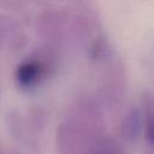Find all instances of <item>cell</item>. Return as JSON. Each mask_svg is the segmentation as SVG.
Listing matches in <instances>:
<instances>
[{
  "label": "cell",
  "instance_id": "5",
  "mask_svg": "<svg viewBox=\"0 0 154 154\" xmlns=\"http://www.w3.org/2000/svg\"><path fill=\"white\" fill-rule=\"evenodd\" d=\"M37 48L61 60L66 46V26L64 8L46 7L41 10L36 17Z\"/></svg>",
  "mask_w": 154,
  "mask_h": 154
},
{
  "label": "cell",
  "instance_id": "3",
  "mask_svg": "<svg viewBox=\"0 0 154 154\" xmlns=\"http://www.w3.org/2000/svg\"><path fill=\"white\" fill-rule=\"evenodd\" d=\"M97 99L109 112L123 109L128 95V70L123 58L112 49L99 63Z\"/></svg>",
  "mask_w": 154,
  "mask_h": 154
},
{
  "label": "cell",
  "instance_id": "10",
  "mask_svg": "<svg viewBox=\"0 0 154 154\" xmlns=\"http://www.w3.org/2000/svg\"><path fill=\"white\" fill-rule=\"evenodd\" d=\"M0 154H5V153H4V148H2V144H1V142H0Z\"/></svg>",
  "mask_w": 154,
  "mask_h": 154
},
{
  "label": "cell",
  "instance_id": "9",
  "mask_svg": "<svg viewBox=\"0 0 154 154\" xmlns=\"http://www.w3.org/2000/svg\"><path fill=\"white\" fill-rule=\"evenodd\" d=\"M93 154H128L124 143L109 134H107L97 144Z\"/></svg>",
  "mask_w": 154,
  "mask_h": 154
},
{
  "label": "cell",
  "instance_id": "7",
  "mask_svg": "<svg viewBox=\"0 0 154 154\" xmlns=\"http://www.w3.org/2000/svg\"><path fill=\"white\" fill-rule=\"evenodd\" d=\"M25 38L20 24L13 17L0 13V55L19 51L25 45Z\"/></svg>",
  "mask_w": 154,
  "mask_h": 154
},
{
  "label": "cell",
  "instance_id": "11",
  "mask_svg": "<svg viewBox=\"0 0 154 154\" xmlns=\"http://www.w3.org/2000/svg\"><path fill=\"white\" fill-rule=\"evenodd\" d=\"M143 154H154V152H153V150H149V149H148V150H147V152H144Z\"/></svg>",
  "mask_w": 154,
  "mask_h": 154
},
{
  "label": "cell",
  "instance_id": "8",
  "mask_svg": "<svg viewBox=\"0 0 154 154\" xmlns=\"http://www.w3.org/2000/svg\"><path fill=\"white\" fill-rule=\"evenodd\" d=\"M140 108L143 119V136L148 149L154 152V91L143 90L140 101Z\"/></svg>",
  "mask_w": 154,
  "mask_h": 154
},
{
  "label": "cell",
  "instance_id": "2",
  "mask_svg": "<svg viewBox=\"0 0 154 154\" xmlns=\"http://www.w3.org/2000/svg\"><path fill=\"white\" fill-rule=\"evenodd\" d=\"M64 14L67 48L87 54L105 34L97 5L91 1L70 2L64 8Z\"/></svg>",
  "mask_w": 154,
  "mask_h": 154
},
{
  "label": "cell",
  "instance_id": "4",
  "mask_svg": "<svg viewBox=\"0 0 154 154\" xmlns=\"http://www.w3.org/2000/svg\"><path fill=\"white\" fill-rule=\"evenodd\" d=\"M60 61L61 60L35 47L32 52L17 64L13 72L14 84L22 91H32L57 73Z\"/></svg>",
  "mask_w": 154,
  "mask_h": 154
},
{
  "label": "cell",
  "instance_id": "6",
  "mask_svg": "<svg viewBox=\"0 0 154 154\" xmlns=\"http://www.w3.org/2000/svg\"><path fill=\"white\" fill-rule=\"evenodd\" d=\"M118 138L124 144L136 143L141 134H143V119L140 105L126 106L119 118L117 128Z\"/></svg>",
  "mask_w": 154,
  "mask_h": 154
},
{
  "label": "cell",
  "instance_id": "12",
  "mask_svg": "<svg viewBox=\"0 0 154 154\" xmlns=\"http://www.w3.org/2000/svg\"><path fill=\"white\" fill-rule=\"evenodd\" d=\"M12 154H23V153H19V152H13Z\"/></svg>",
  "mask_w": 154,
  "mask_h": 154
},
{
  "label": "cell",
  "instance_id": "1",
  "mask_svg": "<svg viewBox=\"0 0 154 154\" xmlns=\"http://www.w3.org/2000/svg\"><path fill=\"white\" fill-rule=\"evenodd\" d=\"M103 107L89 93L79 94L61 118L57 132L58 154H91L107 135Z\"/></svg>",
  "mask_w": 154,
  "mask_h": 154
}]
</instances>
